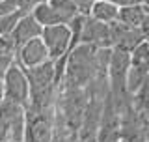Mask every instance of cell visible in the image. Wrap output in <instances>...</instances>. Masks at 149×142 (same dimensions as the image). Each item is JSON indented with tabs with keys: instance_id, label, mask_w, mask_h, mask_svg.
I'll return each mask as SVG.
<instances>
[{
	"instance_id": "6da1fadb",
	"label": "cell",
	"mask_w": 149,
	"mask_h": 142,
	"mask_svg": "<svg viewBox=\"0 0 149 142\" xmlns=\"http://www.w3.org/2000/svg\"><path fill=\"white\" fill-rule=\"evenodd\" d=\"M95 47L88 43H78L67 53L65 58V69H63V79L65 82L74 84V86H88L93 79L97 77L95 69Z\"/></svg>"
},
{
	"instance_id": "7a4b0ae2",
	"label": "cell",
	"mask_w": 149,
	"mask_h": 142,
	"mask_svg": "<svg viewBox=\"0 0 149 142\" xmlns=\"http://www.w3.org/2000/svg\"><path fill=\"white\" fill-rule=\"evenodd\" d=\"M54 125V105H28L24 108V138L22 142H50Z\"/></svg>"
},
{
	"instance_id": "3957f363",
	"label": "cell",
	"mask_w": 149,
	"mask_h": 142,
	"mask_svg": "<svg viewBox=\"0 0 149 142\" xmlns=\"http://www.w3.org/2000/svg\"><path fill=\"white\" fill-rule=\"evenodd\" d=\"M2 90H4V99L13 101L21 107H28L30 103V84H28L26 73L17 60L6 69L2 77Z\"/></svg>"
},
{
	"instance_id": "277c9868",
	"label": "cell",
	"mask_w": 149,
	"mask_h": 142,
	"mask_svg": "<svg viewBox=\"0 0 149 142\" xmlns=\"http://www.w3.org/2000/svg\"><path fill=\"white\" fill-rule=\"evenodd\" d=\"M147 112H136L132 105L119 110V138L127 142H147Z\"/></svg>"
},
{
	"instance_id": "5b68a950",
	"label": "cell",
	"mask_w": 149,
	"mask_h": 142,
	"mask_svg": "<svg viewBox=\"0 0 149 142\" xmlns=\"http://www.w3.org/2000/svg\"><path fill=\"white\" fill-rule=\"evenodd\" d=\"M41 39L47 47L50 60H58L69 53V45H71V30H69L67 22L65 25H50L43 26L41 30Z\"/></svg>"
},
{
	"instance_id": "8992f818",
	"label": "cell",
	"mask_w": 149,
	"mask_h": 142,
	"mask_svg": "<svg viewBox=\"0 0 149 142\" xmlns=\"http://www.w3.org/2000/svg\"><path fill=\"white\" fill-rule=\"evenodd\" d=\"M0 120L8 127L9 142H22L24 138V107L4 99L0 103Z\"/></svg>"
},
{
	"instance_id": "52a82bcc",
	"label": "cell",
	"mask_w": 149,
	"mask_h": 142,
	"mask_svg": "<svg viewBox=\"0 0 149 142\" xmlns=\"http://www.w3.org/2000/svg\"><path fill=\"white\" fill-rule=\"evenodd\" d=\"M78 43H88L93 47H112V30H110V22H101L95 21L93 17L86 15L84 19V26L78 37Z\"/></svg>"
},
{
	"instance_id": "ba28073f",
	"label": "cell",
	"mask_w": 149,
	"mask_h": 142,
	"mask_svg": "<svg viewBox=\"0 0 149 142\" xmlns=\"http://www.w3.org/2000/svg\"><path fill=\"white\" fill-rule=\"evenodd\" d=\"M110 30H112V47H119V49L125 51H132L140 41L147 39L146 32L142 30L140 26H127V25H121L119 21L110 22Z\"/></svg>"
},
{
	"instance_id": "9c48e42d",
	"label": "cell",
	"mask_w": 149,
	"mask_h": 142,
	"mask_svg": "<svg viewBox=\"0 0 149 142\" xmlns=\"http://www.w3.org/2000/svg\"><path fill=\"white\" fill-rule=\"evenodd\" d=\"M15 60L22 67H34V65H39V64L47 62V60H50L41 36L34 37V39L26 41L24 45L19 47L17 53H15Z\"/></svg>"
},
{
	"instance_id": "30bf717a",
	"label": "cell",
	"mask_w": 149,
	"mask_h": 142,
	"mask_svg": "<svg viewBox=\"0 0 149 142\" xmlns=\"http://www.w3.org/2000/svg\"><path fill=\"white\" fill-rule=\"evenodd\" d=\"M41 30H43V26L39 25V22L36 21V17L32 15L30 11L24 13L21 19L17 21L15 28L11 30V34H9V37H11L13 45H15V53L17 49L21 45H24L26 41L34 39V37H39L41 36Z\"/></svg>"
},
{
	"instance_id": "8fae6325",
	"label": "cell",
	"mask_w": 149,
	"mask_h": 142,
	"mask_svg": "<svg viewBox=\"0 0 149 142\" xmlns=\"http://www.w3.org/2000/svg\"><path fill=\"white\" fill-rule=\"evenodd\" d=\"M118 21L121 25L127 26H140L146 34L147 32V25H149V6L147 4H129V6H119L118 9Z\"/></svg>"
},
{
	"instance_id": "7c38bea8",
	"label": "cell",
	"mask_w": 149,
	"mask_h": 142,
	"mask_svg": "<svg viewBox=\"0 0 149 142\" xmlns=\"http://www.w3.org/2000/svg\"><path fill=\"white\" fill-rule=\"evenodd\" d=\"M32 15L36 17V21L41 26H50V25H65L69 21L65 15L58 11L56 8H52L49 2H41V4H34L32 8Z\"/></svg>"
},
{
	"instance_id": "4fadbf2b",
	"label": "cell",
	"mask_w": 149,
	"mask_h": 142,
	"mask_svg": "<svg viewBox=\"0 0 149 142\" xmlns=\"http://www.w3.org/2000/svg\"><path fill=\"white\" fill-rule=\"evenodd\" d=\"M149 80V64H130L125 75V86L129 93H134L136 90Z\"/></svg>"
},
{
	"instance_id": "5bb4252c",
	"label": "cell",
	"mask_w": 149,
	"mask_h": 142,
	"mask_svg": "<svg viewBox=\"0 0 149 142\" xmlns=\"http://www.w3.org/2000/svg\"><path fill=\"white\" fill-rule=\"evenodd\" d=\"M118 6L112 4L110 0H95L91 4V9H90V17H93L95 21H101V22H114L118 21Z\"/></svg>"
},
{
	"instance_id": "9a60e30c",
	"label": "cell",
	"mask_w": 149,
	"mask_h": 142,
	"mask_svg": "<svg viewBox=\"0 0 149 142\" xmlns=\"http://www.w3.org/2000/svg\"><path fill=\"white\" fill-rule=\"evenodd\" d=\"M34 8V0H0V15L9 11H22L28 13Z\"/></svg>"
},
{
	"instance_id": "2e32d148",
	"label": "cell",
	"mask_w": 149,
	"mask_h": 142,
	"mask_svg": "<svg viewBox=\"0 0 149 142\" xmlns=\"http://www.w3.org/2000/svg\"><path fill=\"white\" fill-rule=\"evenodd\" d=\"M24 13L22 11H9V13H2L0 15V34L4 36H9L11 34V30L15 28L17 21L21 19Z\"/></svg>"
},
{
	"instance_id": "e0dca14e",
	"label": "cell",
	"mask_w": 149,
	"mask_h": 142,
	"mask_svg": "<svg viewBox=\"0 0 149 142\" xmlns=\"http://www.w3.org/2000/svg\"><path fill=\"white\" fill-rule=\"evenodd\" d=\"M130 64H149V45L147 39L140 43L130 51Z\"/></svg>"
},
{
	"instance_id": "ac0fdd59",
	"label": "cell",
	"mask_w": 149,
	"mask_h": 142,
	"mask_svg": "<svg viewBox=\"0 0 149 142\" xmlns=\"http://www.w3.org/2000/svg\"><path fill=\"white\" fill-rule=\"evenodd\" d=\"M49 4L52 8H56L62 15H65L67 19H73L74 15H77V8H74L73 0H49Z\"/></svg>"
},
{
	"instance_id": "d6986e66",
	"label": "cell",
	"mask_w": 149,
	"mask_h": 142,
	"mask_svg": "<svg viewBox=\"0 0 149 142\" xmlns=\"http://www.w3.org/2000/svg\"><path fill=\"white\" fill-rule=\"evenodd\" d=\"M8 54L15 56V45H13L9 36L0 34V56H8Z\"/></svg>"
},
{
	"instance_id": "ffe728a7",
	"label": "cell",
	"mask_w": 149,
	"mask_h": 142,
	"mask_svg": "<svg viewBox=\"0 0 149 142\" xmlns=\"http://www.w3.org/2000/svg\"><path fill=\"white\" fill-rule=\"evenodd\" d=\"M93 2H95V0H73L77 11L82 13V15H90V9H91V4Z\"/></svg>"
},
{
	"instance_id": "44dd1931",
	"label": "cell",
	"mask_w": 149,
	"mask_h": 142,
	"mask_svg": "<svg viewBox=\"0 0 149 142\" xmlns=\"http://www.w3.org/2000/svg\"><path fill=\"white\" fill-rule=\"evenodd\" d=\"M15 62V56L13 54H8V56H0V79L4 77V73H6V69Z\"/></svg>"
},
{
	"instance_id": "7402d4cb",
	"label": "cell",
	"mask_w": 149,
	"mask_h": 142,
	"mask_svg": "<svg viewBox=\"0 0 149 142\" xmlns=\"http://www.w3.org/2000/svg\"><path fill=\"white\" fill-rule=\"evenodd\" d=\"M112 4H116V6H129V4H136V2H140V0H110ZM142 4V2H140Z\"/></svg>"
},
{
	"instance_id": "603a6c76",
	"label": "cell",
	"mask_w": 149,
	"mask_h": 142,
	"mask_svg": "<svg viewBox=\"0 0 149 142\" xmlns=\"http://www.w3.org/2000/svg\"><path fill=\"white\" fill-rule=\"evenodd\" d=\"M4 101V90H2V79H0V103Z\"/></svg>"
},
{
	"instance_id": "cb8c5ba5",
	"label": "cell",
	"mask_w": 149,
	"mask_h": 142,
	"mask_svg": "<svg viewBox=\"0 0 149 142\" xmlns=\"http://www.w3.org/2000/svg\"><path fill=\"white\" fill-rule=\"evenodd\" d=\"M41 2H49V0H34V4H41Z\"/></svg>"
},
{
	"instance_id": "d4e9b609",
	"label": "cell",
	"mask_w": 149,
	"mask_h": 142,
	"mask_svg": "<svg viewBox=\"0 0 149 142\" xmlns=\"http://www.w3.org/2000/svg\"><path fill=\"white\" fill-rule=\"evenodd\" d=\"M118 142H127V140H121V138H119V140H118Z\"/></svg>"
},
{
	"instance_id": "484cf974",
	"label": "cell",
	"mask_w": 149,
	"mask_h": 142,
	"mask_svg": "<svg viewBox=\"0 0 149 142\" xmlns=\"http://www.w3.org/2000/svg\"><path fill=\"white\" fill-rule=\"evenodd\" d=\"M4 142H8V140H4Z\"/></svg>"
}]
</instances>
